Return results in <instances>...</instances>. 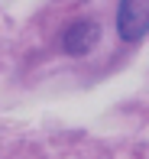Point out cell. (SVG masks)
Instances as JSON below:
<instances>
[{"instance_id":"obj_1","label":"cell","mask_w":149,"mask_h":159,"mask_svg":"<svg viewBox=\"0 0 149 159\" xmlns=\"http://www.w3.org/2000/svg\"><path fill=\"white\" fill-rule=\"evenodd\" d=\"M117 33H120V39H126V42H139L149 33V3H143V0H126V3H120Z\"/></svg>"},{"instance_id":"obj_2","label":"cell","mask_w":149,"mask_h":159,"mask_svg":"<svg viewBox=\"0 0 149 159\" xmlns=\"http://www.w3.org/2000/svg\"><path fill=\"white\" fill-rule=\"evenodd\" d=\"M97 39H101V26L94 20H84V16L68 23L65 33H62V46H65L68 55H88L97 46Z\"/></svg>"}]
</instances>
